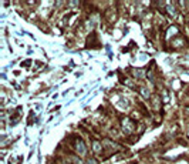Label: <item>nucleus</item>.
<instances>
[{
    "instance_id": "f257e3e1",
    "label": "nucleus",
    "mask_w": 189,
    "mask_h": 164,
    "mask_svg": "<svg viewBox=\"0 0 189 164\" xmlns=\"http://www.w3.org/2000/svg\"><path fill=\"white\" fill-rule=\"evenodd\" d=\"M135 121L134 120H131L130 117H125V119H123V130L125 134H132L134 131H135Z\"/></svg>"
},
{
    "instance_id": "f03ea898",
    "label": "nucleus",
    "mask_w": 189,
    "mask_h": 164,
    "mask_svg": "<svg viewBox=\"0 0 189 164\" xmlns=\"http://www.w3.org/2000/svg\"><path fill=\"white\" fill-rule=\"evenodd\" d=\"M74 150H75V153H78V154H84L87 151L85 144L82 143L81 138H74Z\"/></svg>"
},
{
    "instance_id": "7ed1b4c3",
    "label": "nucleus",
    "mask_w": 189,
    "mask_h": 164,
    "mask_svg": "<svg viewBox=\"0 0 189 164\" xmlns=\"http://www.w3.org/2000/svg\"><path fill=\"white\" fill-rule=\"evenodd\" d=\"M185 43L186 41H185V39L182 37V36H178V37H175L174 40H171V44H172V47H175V48L182 47Z\"/></svg>"
},
{
    "instance_id": "20e7f679",
    "label": "nucleus",
    "mask_w": 189,
    "mask_h": 164,
    "mask_svg": "<svg viewBox=\"0 0 189 164\" xmlns=\"http://www.w3.org/2000/svg\"><path fill=\"white\" fill-rule=\"evenodd\" d=\"M167 10H168V15H169L172 19H175V17L178 16V11L174 7V3H167Z\"/></svg>"
},
{
    "instance_id": "39448f33",
    "label": "nucleus",
    "mask_w": 189,
    "mask_h": 164,
    "mask_svg": "<svg viewBox=\"0 0 189 164\" xmlns=\"http://www.w3.org/2000/svg\"><path fill=\"white\" fill-rule=\"evenodd\" d=\"M103 144H100V141H97V140H94L93 141V150H94V153H101L103 151V149L104 147H101Z\"/></svg>"
},
{
    "instance_id": "423d86ee",
    "label": "nucleus",
    "mask_w": 189,
    "mask_h": 164,
    "mask_svg": "<svg viewBox=\"0 0 189 164\" xmlns=\"http://www.w3.org/2000/svg\"><path fill=\"white\" fill-rule=\"evenodd\" d=\"M139 93L144 96V99H149V91H147L145 87H141V89H139Z\"/></svg>"
},
{
    "instance_id": "0eeeda50",
    "label": "nucleus",
    "mask_w": 189,
    "mask_h": 164,
    "mask_svg": "<svg viewBox=\"0 0 189 164\" xmlns=\"http://www.w3.org/2000/svg\"><path fill=\"white\" fill-rule=\"evenodd\" d=\"M188 137H189V130H188Z\"/></svg>"
}]
</instances>
